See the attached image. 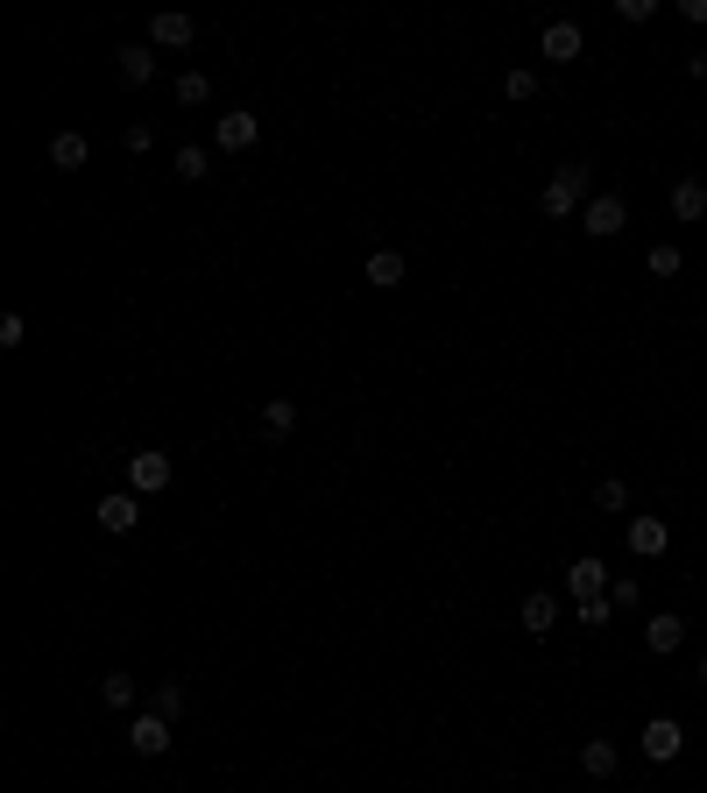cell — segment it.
Masks as SVG:
<instances>
[{
	"label": "cell",
	"instance_id": "obj_19",
	"mask_svg": "<svg viewBox=\"0 0 707 793\" xmlns=\"http://www.w3.org/2000/svg\"><path fill=\"white\" fill-rule=\"evenodd\" d=\"M50 171H85V135H57L50 142Z\"/></svg>",
	"mask_w": 707,
	"mask_h": 793
},
{
	"label": "cell",
	"instance_id": "obj_5",
	"mask_svg": "<svg viewBox=\"0 0 707 793\" xmlns=\"http://www.w3.org/2000/svg\"><path fill=\"white\" fill-rule=\"evenodd\" d=\"M128 751L134 758H163V751H170V715H156V709L134 715V723H128Z\"/></svg>",
	"mask_w": 707,
	"mask_h": 793
},
{
	"label": "cell",
	"instance_id": "obj_3",
	"mask_svg": "<svg viewBox=\"0 0 707 793\" xmlns=\"http://www.w3.org/2000/svg\"><path fill=\"white\" fill-rule=\"evenodd\" d=\"M170 454H163V446H149V454H128V489L134 497H163V489H170Z\"/></svg>",
	"mask_w": 707,
	"mask_h": 793
},
{
	"label": "cell",
	"instance_id": "obj_32",
	"mask_svg": "<svg viewBox=\"0 0 707 793\" xmlns=\"http://www.w3.org/2000/svg\"><path fill=\"white\" fill-rule=\"evenodd\" d=\"M686 79H700V85H707V50H686Z\"/></svg>",
	"mask_w": 707,
	"mask_h": 793
},
{
	"label": "cell",
	"instance_id": "obj_11",
	"mask_svg": "<svg viewBox=\"0 0 707 793\" xmlns=\"http://www.w3.org/2000/svg\"><path fill=\"white\" fill-rule=\"evenodd\" d=\"M644 645H651L658 660H672V652L686 645V617H672V609H658V617L644 623Z\"/></svg>",
	"mask_w": 707,
	"mask_h": 793
},
{
	"label": "cell",
	"instance_id": "obj_14",
	"mask_svg": "<svg viewBox=\"0 0 707 793\" xmlns=\"http://www.w3.org/2000/svg\"><path fill=\"white\" fill-rule=\"evenodd\" d=\"M361 277H368L375 291H397V283L411 277V263H403V248H375V256H368V269H361Z\"/></svg>",
	"mask_w": 707,
	"mask_h": 793
},
{
	"label": "cell",
	"instance_id": "obj_23",
	"mask_svg": "<svg viewBox=\"0 0 707 793\" xmlns=\"http://www.w3.org/2000/svg\"><path fill=\"white\" fill-rule=\"evenodd\" d=\"M644 269H651V277H680V269H686V256H680L672 242H658L651 256H644Z\"/></svg>",
	"mask_w": 707,
	"mask_h": 793
},
{
	"label": "cell",
	"instance_id": "obj_29",
	"mask_svg": "<svg viewBox=\"0 0 707 793\" xmlns=\"http://www.w3.org/2000/svg\"><path fill=\"white\" fill-rule=\"evenodd\" d=\"M615 14H623V22H651L658 0H615Z\"/></svg>",
	"mask_w": 707,
	"mask_h": 793
},
{
	"label": "cell",
	"instance_id": "obj_27",
	"mask_svg": "<svg viewBox=\"0 0 707 793\" xmlns=\"http://www.w3.org/2000/svg\"><path fill=\"white\" fill-rule=\"evenodd\" d=\"M22 340H28V319H22V312H8V319H0V348H22Z\"/></svg>",
	"mask_w": 707,
	"mask_h": 793
},
{
	"label": "cell",
	"instance_id": "obj_25",
	"mask_svg": "<svg viewBox=\"0 0 707 793\" xmlns=\"http://www.w3.org/2000/svg\"><path fill=\"white\" fill-rule=\"evenodd\" d=\"M503 100H517V107H523V100H538V71H509V79H503Z\"/></svg>",
	"mask_w": 707,
	"mask_h": 793
},
{
	"label": "cell",
	"instance_id": "obj_18",
	"mask_svg": "<svg viewBox=\"0 0 707 793\" xmlns=\"http://www.w3.org/2000/svg\"><path fill=\"white\" fill-rule=\"evenodd\" d=\"M291 425H297V404L291 397H269L262 404V432H269V440H291Z\"/></svg>",
	"mask_w": 707,
	"mask_h": 793
},
{
	"label": "cell",
	"instance_id": "obj_26",
	"mask_svg": "<svg viewBox=\"0 0 707 793\" xmlns=\"http://www.w3.org/2000/svg\"><path fill=\"white\" fill-rule=\"evenodd\" d=\"M177 709H185V680H163L156 687V715H177Z\"/></svg>",
	"mask_w": 707,
	"mask_h": 793
},
{
	"label": "cell",
	"instance_id": "obj_28",
	"mask_svg": "<svg viewBox=\"0 0 707 793\" xmlns=\"http://www.w3.org/2000/svg\"><path fill=\"white\" fill-rule=\"evenodd\" d=\"M609 603H615V609H637V603H644V588H637V581L623 574V581H615V588H609Z\"/></svg>",
	"mask_w": 707,
	"mask_h": 793
},
{
	"label": "cell",
	"instance_id": "obj_20",
	"mask_svg": "<svg viewBox=\"0 0 707 793\" xmlns=\"http://www.w3.org/2000/svg\"><path fill=\"white\" fill-rule=\"evenodd\" d=\"M213 100V79L205 71H177V107H205Z\"/></svg>",
	"mask_w": 707,
	"mask_h": 793
},
{
	"label": "cell",
	"instance_id": "obj_10",
	"mask_svg": "<svg viewBox=\"0 0 707 793\" xmlns=\"http://www.w3.org/2000/svg\"><path fill=\"white\" fill-rule=\"evenodd\" d=\"M114 71H120V85H149V79H156V50H149V43H120Z\"/></svg>",
	"mask_w": 707,
	"mask_h": 793
},
{
	"label": "cell",
	"instance_id": "obj_7",
	"mask_svg": "<svg viewBox=\"0 0 707 793\" xmlns=\"http://www.w3.org/2000/svg\"><path fill=\"white\" fill-rule=\"evenodd\" d=\"M255 135H262V121H255L248 107H227V114L213 121V142L227 149V156H240V149H255Z\"/></svg>",
	"mask_w": 707,
	"mask_h": 793
},
{
	"label": "cell",
	"instance_id": "obj_15",
	"mask_svg": "<svg viewBox=\"0 0 707 793\" xmlns=\"http://www.w3.org/2000/svg\"><path fill=\"white\" fill-rule=\"evenodd\" d=\"M672 220H686V228L707 220V177H680L672 185Z\"/></svg>",
	"mask_w": 707,
	"mask_h": 793
},
{
	"label": "cell",
	"instance_id": "obj_13",
	"mask_svg": "<svg viewBox=\"0 0 707 793\" xmlns=\"http://www.w3.org/2000/svg\"><path fill=\"white\" fill-rule=\"evenodd\" d=\"M191 36H199V28H191V14H177V8L149 14V43H163V50H185Z\"/></svg>",
	"mask_w": 707,
	"mask_h": 793
},
{
	"label": "cell",
	"instance_id": "obj_8",
	"mask_svg": "<svg viewBox=\"0 0 707 793\" xmlns=\"http://www.w3.org/2000/svg\"><path fill=\"white\" fill-rule=\"evenodd\" d=\"M623 538H629V552H637V560H658V552L672 546V525L644 511V517H629V532H623Z\"/></svg>",
	"mask_w": 707,
	"mask_h": 793
},
{
	"label": "cell",
	"instance_id": "obj_9",
	"mask_svg": "<svg viewBox=\"0 0 707 793\" xmlns=\"http://www.w3.org/2000/svg\"><path fill=\"white\" fill-rule=\"evenodd\" d=\"M538 50H545L552 65H574V57L588 50V36H580V22H545V36H538Z\"/></svg>",
	"mask_w": 707,
	"mask_h": 793
},
{
	"label": "cell",
	"instance_id": "obj_1",
	"mask_svg": "<svg viewBox=\"0 0 707 793\" xmlns=\"http://www.w3.org/2000/svg\"><path fill=\"white\" fill-rule=\"evenodd\" d=\"M588 199H594V171H588V163H559V171H552V185L538 191L545 220H574Z\"/></svg>",
	"mask_w": 707,
	"mask_h": 793
},
{
	"label": "cell",
	"instance_id": "obj_31",
	"mask_svg": "<svg viewBox=\"0 0 707 793\" xmlns=\"http://www.w3.org/2000/svg\"><path fill=\"white\" fill-rule=\"evenodd\" d=\"M120 142H128V149H134V156H142V149H149V142H156V135H149V121H128V135H120Z\"/></svg>",
	"mask_w": 707,
	"mask_h": 793
},
{
	"label": "cell",
	"instance_id": "obj_2",
	"mask_svg": "<svg viewBox=\"0 0 707 793\" xmlns=\"http://www.w3.org/2000/svg\"><path fill=\"white\" fill-rule=\"evenodd\" d=\"M623 228H629V206L615 199V191H594V199L580 206V234H594V242H615Z\"/></svg>",
	"mask_w": 707,
	"mask_h": 793
},
{
	"label": "cell",
	"instance_id": "obj_16",
	"mask_svg": "<svg viewBox=\"0 0 707 793\" xmlns=\"http://www.w3.org/2000/svg\"><path fill=\"white\" fill-rule=\"evenodd\" d=\"M552 623H559V595L531 588V595H523V631H531V638H552Z\"/></svg>",
	"mask_w": 707,
	"mask_h": 793
},
{
	"label": "cell",
	"instance_id": "obj_6",
	"mask_svg": "<svg viewBox=\"0 0 707 793\" xmlns=\"http://www.w3.org/2000/svg\"><path fill=\"white\" fill-rule=\"evenodd\" d=\"M566 588H574L580 603H601V595H609V560H601V552H580V560L566 567Z\"/></svg>",
	"mask_w": 707,
	"mask_h": 793
},
{
	"label": "cell",
	"instance_id": "obj_30",
	"mask_svg": "<svg viewBox=\"0 0 707 793\" xmlns=\"http://www.w3.org/2000/svg\"><path fill=\"white\" fill-rule=\"evenodd\" d=\"M580 623H588V631H601V623H609V595H601V603H580Z\"/></svg>",
	"mask_w": 707,
	"mask_h": 793
},
{
	"label": "cell",
	"instance_id": "obj_17",
	"mask_svg": "<svg viewBox=\"0 0 707 793\" xmlns=\"http://www.w3.org/2000/svg\"><path fill=\"white\" fill-rule=\"evenodd\" d=\"M615 766H623V751H615L609 737H588V744H580V772H588V780H615Z\"/></svg>",
	"mask_w": 707,
	"mask_h": 793
},
{
	"label": "cell",
	"instance_id": "obj_12",
	"mask_svg": "<svg viewBox=\"0 0 707 793\" xmlns=\"http://www.w3.org/2000/svg\"><path fill=\"white\" fill-rule=\"evenodd\" d=\"M99 525H107V532H134V525H142V497H134V489L99 497Z\"/></svg>",
	"mask_w": 707,
	"mask_h": 793
},
{
	"label": "cell",
	"instance_id": "obj_22",
	"mask_svg": "<svg viewBox=\"0 0 707 793\" xmlns=\"http://www.w3.org/2000/svg\"><path fill=\"white\" fill-rule=\"evenodd\" d=\"M99 701H107V709H134V680L128 673H107V680H99Z\"/></svg>",
	"mask_w": 707,
	"mask_h": 793
},
{
	"label": "cell",
	"instance_id": "obj_4",
	"mask_svg": "<svg viewBox=\"0 0 707 793\" xmlns=\"http://www.w3.org/2000/svg\"><path fill=\"white\" fill-rule=\"evenodd\" d=\"M637 744H644V758H651V766H672V758L686 751V730L672 723V715H651V723L637 730Z\"/></svg>",
	"mask_w": 707,
	"mask_h": 793
},
{
	"label": "cell",
	"instance_id": "obj_33",
	"mask_svg": "<svg viewBox=\"0 0 707 793\" xmlns=\"http://www.w3.org/2000/svg\"><path fill=\"white\" fill-rule=\"evenodd\" d=\"M700 687H707V652H700Z\"/></svg>",
	"mask_w": 707,
	"mask_h": 793
},
{
	"label": "cell",
	"instance_id": "obj_21",
	"mask_svg": "<svg viewBox=\"0 0 707 793\" xmlns=\"http://www.w3.org/2000/svg\"><path fill=\"white\" fill-rule=\"evenodd\" d=\"M205 171H213V156H205L199 142H185V149H177V177H185V185H199Z\"/></svg>",
	"mask_w": 707,
	"mask_h": 793
},
{
	"label": "cell",
	"instance_id": "obj_24",
	"mask_svg": "<svg viewBox=\"0 0 707 793\" xmlns=\"http://www.w3.org/2000/svg\"><path fill=\"white\" fill-rule=\"evenodd\" d=\"M594 503H601V511H629V482H623V475L594 482Z\"/></svg>",
	"mask_w": 707,
	"mask_h": 793
}]
</instances>
